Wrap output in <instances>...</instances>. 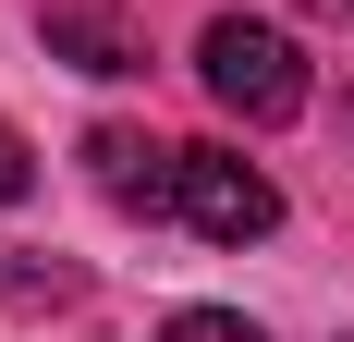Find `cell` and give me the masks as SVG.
<instances>
[{
	"instance_id": "7",
	"label": "cell",
	"mask_w": 354,
	"mask_h": 342,
	"mask_svg": "<svg viewBox=\"0 0 354 342\" xmlns=\"http://www.w3.org/2000/svg\"><path fill=\"white\" fill-rule=\"evenodd\" d=\"M330 12H354V0H330Z\"/></svg>"
},
{
	"instance_id": "5",
	"label": "cell",
	"mask_w": 354,
	"mask_h": 342,
	"mask_svg": "<svg viewBox=\"0 0 354 342\" xmlns=\"http://www.w3.org/2000/svg\"><path fill=\"white\" fill-rule=\"evenodd\" d=\"M159 342H269V330H257V318H232V306H183Z\"/></svg>"
},
{
	"instance_id": "3",
	"label": "cell",
	"mask_w": 354,
	"mask_h": 342,
	"mask_svg": "<svg viewBox=\"0 0 354 342\" xmlns=\"http://www.w3.org/2000/svg\"><path fill=\"white\" fill-rule=\"evenodd\" d=\"M86 159H98V196L110 208H183V147H159V135H135V123H98L86 135Z\"/></svg>"
},
{
	"instance_id": "2",
	"label": "cell",
	"mask_w": 354,
	"mask_h": 342,
	"mask_svg": "<svg viewBox=\"0 0 354 342\" xmlns=\"http://www.w3.org/2000/svg\"><path fill=\"white\" fill-rule=\"evenodd\" d=\"M183 220L208 244H257L269 220H281V183L245 159V147H183Z\"/></svg>"
},
{
	"instance_id": "4",
	"label": "cell",
	"mask_w": 354,
	"mask_h": 342,
	"mask_svg": "<svg viewBox=\"0 0 354 342\" xmlns=\"http://www.w3.org/2000/svg\"><path fill=\"white\" fill-rule=\"evenodd\" d=\"M49 62H73V73H135L147 49H135V25H122L110 0H49Z\"/></svg>"
},
{
	"instance_id": "6",
	"label": "cell",
	"mask_w": 354,
	"mask_h": 342,
	"mask_svg": "<svg viewBox=\"0 0 354 342\" xmlns=\"http://www.w3.org/2000/svg\"><path fill=\"white\" fill-rule=\"evenodd\" d=\"M25 183H37V147H25V135H12V123H0V208L25 196Z\"/></svg>"
},
{
	"instance_id": "1",
	"label": "cell",
	"mask_w": 354,
	"mask_h": 342,
	"mask_svg": "<svg viewBox=\"0 0 354 342\" xmlns=\"http://www.w3.org/2000/svg\"><path fill=\"white\" fill-rule=\"evenodd\" d=\"M196 73H208V98L232 110V123H293L306 110V49H293L281 25H245V12H220L208 37H196Z\"/></svg>"
}]
</instances>
